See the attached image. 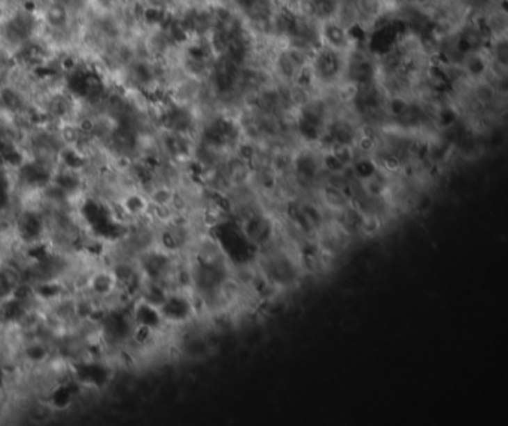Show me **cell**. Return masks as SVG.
Here are the masks:
<instances>
[{"label":"cell","instance_id":"cell-1","mask_svg":"<svg viewBox=\"0 0 508 426\" xmlns=\"http://www.w3.org/2000/svg\"><path fill=\"white\" fill-rule=\"evenodd\" d=\"M261 271L270 285L285 287L291 286L299 279L300 270L288 252L271 248L261 257Z\"/></svg>","mask_w":508,"mask_h":426},{"label":"cell","instance_id":"cell-2","mask_svg":"<svg viewBox=\"0 0 508 426\" xmlns=\"http://www.w3.org/2000/svg\"><path fill=\"white\" fill-rule=\"evenodd\" d=\"M240 230L251 246L262 249L273 242V222L258 210L243 218Z\"/></svg>","mask_w":508,"mask_h":426}]
</instances>
